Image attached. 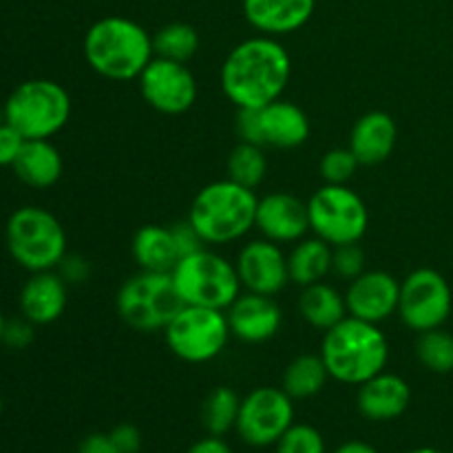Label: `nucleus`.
Returning a JSON list of instances; mask_svg holds the SVG:
<instances>
[{
    "instance_id": "obj_4",
    "label": "nucleus",
    "mask_w": 453,
    "mask_h": 453,
    "mask_svg": "<svg viewBox=\"0 0 453 453\" xmlns=\"http://www.w3.org/2000/svg\"><path fill=\"white\" fill-rule=\"evenodd\" d=\"M257 203L259 197L255 190L226 177L195 195L188 219L206 246H224L239 242L255 228Z\"/></svg>"
},
{
    "instance_id": "obj_1",
    "label": "nucleus",
    "mask_w": 453,
    "mask_h": 453,
    "mask_svg": "<svg viewBox=\"0 0 453 453\" xmlns=\"http://www.w3.org/2000/svg\"><path fill=\"white\" fill-rule=\"evenodd\" d=\"M290 73L288 49L277 38L255 35L228 53L221 65L219 84L237 109H264L283 96Z\"/></svg>"
},
{
    "instance_id": "obj_14",
    "label": "nucleus",
    "mask_w": 453,
    "mask_h": 453,
    "mask_svg": "<svg viewBox=\"0 0 453 453\" xmlns=\"http://www.w3.org/2000/svg\"><path fill=\"white\" fill-rule=\"evenodd\" d=\"M234 268H237L243 290L255 292V295L277 296L290 283L288 255L279 243L268 242V239L248 242L239 250Z\"/></svg>"
},
{
    "instance_id": "obj_26",
    "label": "nucleus",
    "mask_w": 453,
    "mask_h": 453,
    "mask_svg": "<svg viewBox=\"0 0 453 453\" xmlns=\"http://www.w3.org/2000/svg\"><path fill=\"white\" fill-rule=\"evenodd\" d=\"M332 252L334 248L323 239H301L288 255V273L290 283L305 288L312 283L326 281L327 274H332Z\"/></svg>"
},
{
    "instance_id": "obj_9",
    "label": "nucleus",
    "mask_w": 453,
    "mask_h": 453,
    "mask_svg": "<svg viewBox=\"0 0 453 453\" xmlns=\"http://www.w3.org/2000/svg\"><path fill=\"white\" fill-rule=\"evenodd\" d=\"M310 230L332 248L358 243L370 228L365 202L348 184H326L308 199Z\"/></svg>"
},
{
    "instance_id": "obj_7",
    "label": "nucleus",
    "mask_w": 453,
    "mask_h": 453,
    "mask_svg": "<svg viewBox=\"0 0 453 453\" xmlns=\"http://www.w3.org/2000/svg\"><path fill=\"white\" fill-rule=\"evenodd\" d=\"M119 319L135 332H164L175 314L184 308L171 273L140 270L119 286L115 296Z\"/></svg>"
},
{
    "instance_id": "obj_24",
    "label": "nucleus",
    "mask_w": 453,
    "mask_h": 453,
    "mask_svg": "<svg viewBox=\"0 0 453 453\" xmlns=\"http://www.w3.org/2000/svg\"><path fill=\"white\" fill-rule=\"evenodd\" d=\"M131 252L140 270L149 273H173L177 261L181 259L171 226L149 224L140 228L133 237Z\"/></svg>"
},
{
    "instance_id": "obj_29",
    "label": "nucleus",
    "mask_w": 453,
    "mask_h": 453,
    "mask_svg": "<svg viewBox=\"0 0 453 453\" xmlns=\"http://www.w3.org/2000/svg\"><path fill=\"white\" fill-rule=\"evenodd\" d=\"M239 407H242V398L233 392L230 388H217L208 394L202 407V420L203 427L208 429L211 436H221L233 432L237 427Z\"/></svg>"
},
{
    "instance_id": "obj_25",
    "label": "nucleus",
    "mask_w": 453,
    "mask_h": 453,
    "mask_svg": "<svg viewBox=\"0 0 453 453\" xmlns=\"http://www.w3.org/2000/svg\"><path fill=\"white\" fill-rule=\"evenodd\" d=\"M299 314L308 326L327 332L348 317L345 295L326 281L305 286L299 296Z\"/></svg>"
},
{
    "instance_id": "obj_41",
    "label": "nucleus",
    "mask_w": 453,
    "mask_h": 453,
    "mask_svg": "<svg viewBox=\"0 0 453 453\" xmlns=\"http://www.w3.org/2000/svg\"><path fill=\"white\" fill-rule=\"evenodd\" d=\"M78 453H118L109 434H91L82 441Z\"/></svg>"
},
{
    "instance_id": "obj_44",
    "label": "nucleus",
    "mask_w": 453,
    "mask_h": 453,
    "mask_svg": "<svg viewBox=\"0 0 453 453\" xmlns=\"http://www.w3.org/2000/svg\"><path fill=\"white\" fill-rule=\"evenodd\" d=\"M407 453H442V451L434 449V447H418V449H411V451H407Z\"/></svg>"
},
{
    "instance_id": "obj_8",
    "label": "nucleus",
    "mask_w": 453,
    "mask_h": 453,
    "mask_svg": "<svg viewBox=\"0 0 453 453\" xmlns=\"http://www.w3.org/2000/svg\"><path fill=\"white\" fill-rule=\"evenodd\" d=\"M171 274L184 305L226 312L243 290L234 264H230L219 252L208 250V246L181 257Z\"/></svg>"
},
{
    "instance_id": "obj_35",
    "label": "nucleus",
    "mask_w": 453,
    "mask_h": 453,
    "mask_svg": "<svg viewBox=\"0 0 453 453\" xmlns=\"http://www.w3.org/2000/svg\"><path fill=\"white\" fill-rule=\"evenodd\" d=\"M234 131H237L239 142L264 146V133H261L259 109H239L237 122H234Z\"/></svg>"
},
{
    "instance_id": "obj_18",
    "label": "nucleus",
    "mask_w": 453,
    "mask_h": 453,
    "mask_svg": "<svg viewBox=\"0 0 453 453\" xmlns=\"http://www.w3.org/2000/svg\"><path fill=\"white\" fill-rule=\"evenodd\" d=\"M317 0H243V13L261 35L279 38L299 31L312 18Z\"/></svg>"
},
{
    "instance_id": "obj_37",
    "label": "nucleus",
    "mask_w": 453,
    "mask_h": 453,
    "mask_svg": "<svg viewBox=\"0 0 453 453\" xmlns=\"http://www.w3.org/2000/svg\"><path fill=\"white\" fill-rule=\"evenodd\" d=\"M25 142L22 133H18L12 124L4 122L0 127V166H13Z\"/></svg>"
},
{
    "instance_id": "obj_17",
    "label": "nucleus",
    "mask_w": 453,
    "mask_h": 453,
    "mask_svg": "<svg viewBox=\"0 0 453 453\" xmlns=\"http://www.w3.org/2000/svg\"><path fill=\"white\" fill-rule=\"evenodd\" d=\"M226 317H228L230 334L248 345H259L274 339L283 323V312L274 296L255 295V292H242L226 310Z\"/></svg>"
},
{
    "instance_id": "obj_27",
    "label": "nucleus",
    "mask_w": 453,
    "mask_h": 453,
    "mask_svg": "<svg viewBox=\"0 0 453 453\" xmlns=\"http://www.w3.org/2000/svg\"><path fill=\"white\" fill-rule=\"evenodd\" d=\"M327 379H330V372L321 354H301L286 367L281 389L292 401H305V398L317 396L326 388Z\"/></svg>"
},
{
    "instance_id": "obj_30",
    "label": "nucleus",
    "mask_w": 453,
    "mask_h": 453,
    "mask_svg": "<svg viewBox=\"0 0 453 453\" xmlns=\"http://www.w3.org/2000/svg\"><path fill=\"white\" fill-rule=\"evenodd\" d=\"M226 168H228V180L255 190L257 186L264 184L265 173H268V159H265L264 146L239 142L233 153L228 155Z\"/></svg>"
},
{
    "instance_id": "obj_36",
    "label": "nucleus",
    "mask_w": 453,
    "mask_h": 453,
    "mask_svg": "<svg viewBox=\"0 0 453 453\" xmlns=\"http://www.w3.org/2000/svg\"><path fill=\"white\" fill-rule=\"evenodd\" d=\"M171 233H173V239H175V243H177V250H180V257H188V255H193V252L206 248V242H203L202 234L197 233V228H195L193 221L190 219L173 224Z\"/></svg>"
},
{
    "instance_id": "obj_15",
    "label": "nucleus",
    "mask_w": 453,
    "mask_h": 453,
    "mask_svg": "<svg viewBox=\"0 0 453 453\" xmlns=\"http://www.w3.org/2000/svg\"><path fill=\"white\" fill-rule=\"evenodd\" d=\"M401 281L385 270H365L345 292L348 314L367 323H383L398 314Z\"/></svg>"
},
{
    "instance_id": "obj_47",
    "label": "nucleus",
    "mask_w": 453,
    "mask_h": 453,
    "mask_svg": "<svg viewBox=\"0 0 453 453\" xmlns=\"http://www.w3.org/2000/svg\"><path fill=\"white\" fill-rule=\"evenodd\" d=\"M0 414H3V396H0Z\"/></svg>"
},
{
    "instance_id": "obj_40",
    "label": "nucleus",
    "mask_w": 453,
    "mask_h": 453,
    "mask_svg": "<svg viewBox=\"0 0 453 453\" xmlns=\"http://www.w3.org/2000/svg\"><path fill=\"white\" fill-rule=\"evenodd\" d=\"M58 268H60V277L66 283H82L88 277V264L78 255H66Z\"/></svg>"
},
{
    "instance_id": "obj_2",
    "label": "nucleus",
    "mask_w": 453,
    "mask_h": 453,
    "mask_svg": "<svg viewBox=\"0 0 453 453\" xmlns=\"http://www.w3.org/2000/svg\"><path fill=\"white\" fill-rule=\"evenodd\" d=\"M84 58L102 78L135 80L155 58L153 35L131 18H100L84 35Z\"/></svg>"
},
{
    "instance_id": "obj_13",
    "label": "nucleus",
    "mask_w": 453,
    "mask_h": 453,
    "mask_svg": "<svg viewBox=\"0 0 453 453\" xmlns=\"http://www.w3.org/2000/svg\"><path fill=\"white\" fill-rule=\"evenodd\" d=\"M137 80L144 102L157 113L181 115L197 100V80L184 62L155 56Z\"/></svg>"
},
{
    "instance_id": "obj_31",
    "label": "nucleus",
    "mask_w": 453,
    "mask_h": 453,
    "mask_svg": "<svg viewBox=\"0 0 453 453\" xmlns=\"http://www.w3.org/2000/svg\"><path fill=\"white\" fill-rule=\"evenodd\" d=\"M416 357L434 374H449L453 372V334L442 327L420 332L416 341Z\"/></svg>"
},
{
    "instance_id": "obj_16",
    "label": "nucleus",
    "mask_w": 453,
    "mask_h": 453,
    "mask_svg": "<svg viewBox=\"0 0 453 453\" xmlns=\"http://www.w3.org/2000/svg\"><path fill=\"white\" fill-rule=\"evenodd\" d=\"M255 228L274 243H296L310 233L308 202L292 193H270L257 203Z\"/></svg>"
},
{
    "instance_id": "obj_45",
    "label": "nucleus",
    "mask_w": 453,
    "mask_h": 453,
    "mask_svg": "<svg viewBox=\"0 0 453 453\" xmlns=\"http://www.w3.org/2000/svg\"><path fill=\"white\" fill-rule=\"evenodd\" d=\"M4 326H7V319H4L3 310H0V343H3V334H4Z\"/></svg>"
},
{
    "instance_id": "obj_23",
    "label": "nucleus",
    "mask_w": 453,
    "mask_h": 453,
    "mask_svg": "<svg viewBox=\"0 0 453 453\" xmlns=\"http://www.w3.org/2000/svg\"><path fill=\"white\" fill-rule=\"evenodd\" d=\"M62 155L49 140H27L13 162V173L31 188H51L62 177Z\"/></svg>"
},
{
    "instance_id": "obj_38",
    "label": "nucleus",
    "mask_w": 453,
    "mask_h": 453,
    "mask_svg": "<svg viewBox=\"0 0 453 453\" xmlns=\"http://www.w3.org/2000/svg\"><path fill=\"white\" fill-rule=\"evenodd\" d=\"M34 341V323L27 321L25 317L18 321H7L3 334V343H7L13 349H25Z\"/></svg>"
},
{
    "instance_id": "obj_39",
    "label": "nucleus",
    "mask_w": 453,
    "mask_h": 453,
    "mask_svg": "<svg viewBox=\"0 0 453 453\" xmlns=\"http://www.w3.org/2000/svg\"><path fill=\"white\" fill-rule=\"evenodd\" d=\"M109 436L118 453H140L142 449V434L133 425H118Z\"/></svg>"
},
{
    "instance_id": "obj_32",
    "label": "nucleus",
    "mask_w": 453,
    "mask_h": 453,
    "mask_svg": "<svg viewBox=\"0 0 453 453\" xmlns=\"http://www.w3.org/2000/svg\"><path fill=\"white\" fill-rule=\"evenodd\" d=\"M274 447L277 453H327L321 432L305 423L292 425Z\"/></svg>"
},
{
    "instance_id": "obj_20",
    "label": "nucleus",
    "mask_w": 453,
    "mask_h": 453,
    "mask_svg": "<svg viewBox=\"0 0 453 453\" xmlns=\"http://www.w3.org/2000/svg\"><path fill=\"white\" fill-rule=\"evenodd\" d=\"M411 401V389L407 380L398 374L380 372L374 379L358 385L357 405L367 420L388 423L407 411Z\"/></svg>"
},
{
    "instance_id": "obj_34",
    "label": "nucleus",
    "mask_w": 453,
    "mask_h": 453,
    "mask_svg": "<svg viewBox=\"0 0 453 453\" xmlns=\"http://www.w3.org/2000/svg\"><path fill=\"white\" fill-rule=\"evenodd\" d=\"M365 273V252L358 243H345L336 246L332 252V274L345 281H354Z\"/></svg>"
},
{
    "instance_id": "obj_28",
    "label": "nucleus",
    "mask_w": 453,
    "mask_h": 453,
    "mask_svg": "<svg viewBox=\"0 0 453 453\" xmlns=\"http://www.w3.org/2000/svg\"><path fill=\"white\" fill-rule=\"evenodd\" d=\"M199 49V34L186 22H168L153 35V51L157 58L188 65Z\"/></svg>"
},
{
    "instance_id": "obj_10",
    "label": "nucleus",
    "mask_w": 453,
    "mask_h": 453,
    "mask_svg": "<svg viewBox=\"0 0 453 453\" xmlns=\"http://www.w3.org/2000/svg\"><path fill=\"white\" fill-rule=\"evenodd\" d=\"M228 317L224 310L184 305L164 330L168 349L180 361L202 365L215 361L230 341Z\"/></svg>"
},
{
    "instance_id": "obj_5",
    "label": "nucleus",
    "mask_w": 453,
    "mask_h": 453,
    "mask_svg": "<svg viewBox=\"0 0 453 453\" xmlns=\"http://www.w3.org/2000/svg\"><path fill=\"white\" fill-rule=\"evenodd\" d=\"M7 250L29 273L56 270L66 257V233L53 212L40 206H22L12 212L4 228Z\"/></svg>"
},
{
    "instance_id": "obj_3",
    "label": "nucleus",
    "mask_w": 453,
    "mask_h": 453,
    "mask_svg": "<svg viewBox=\"0 0 453 453\" xmlns=\"http://www.w3.org/2000/svg\"><path fill=\"white\" fill-rule=\"evenodd\" d=\"M321 358L330 379L343 385H363L385 372L389 361V343L376 323L345 317L326 332Z\"/></svg>"
},
{
    "instance_id": "obj_12",
    "label": "nucleus",
    "mask_w": 453,
    "mask_h": 453,
    "mask_svg": "<svg viewBox=\"0 0 453 453\" xmlns=\"http://www.w3.org/2000/svg\"><path fill=\"white\" fill-rule=\"evenodd\" d=\"M295 425V401L281 388H257L242 398L234 432L246 445L273 447Z\"/></svg>"
},
{
    "instance_id": "obj_33",
    "label": "nucleus",
    "mask_w": 453,
    "mask_h": 453,
    "mask_svg": "<svg viewBox=\"0 0 453 453\" xmlns=\"http://www.w3.org/2000/svg\"><path fill=\"white\" fill-rule=\"evenodd\" d=\"M361 166L357 155L348 149H332L321 159V177L326 184H348Z\"/></svg>"
},
{
    "instance_id": "obj_11",
    "label": "nucleus",
    "mask_w": 453,
    "mask_h": 453,
    "mask_svg": "<svg viewBox=\"0 0 453 453\" xmlns=\"http://www.w3.org/2000/svg\"><path fill=\"white\" fill-rule=\"evenodd\" d=\"M453 296L447 279L434 268H418L401 283L398 317L410 330L429 332L442 327L451 314Z\"/></svg>"
},
{
    "instance_id": "obj_22",
    "label": "nucleus",
    "mask_w": 453,
    "mask_h": 453,
    "mask_svg": "<svg viewBox=\"0 0 453 453\" xmlns=\"http://www.w3.org/2000/svg\"><path fill=\"white\" fill-rule=\"evenodd\" d=\"M264 146L273 149H299L310 137V119L303 109L288 100H274L259 109Z\"/></svg>"
},
{
    "instance_id": "obj_6",
    "label": "nucleus",
    "mask_w": 453,
    "mask_h": 453,
    "mask_svg": "<svg viewBox=\"0 0 453 453\" xmlns=\"http://www.w3.org/2000/svg\"><path fill=\"white\" fill-rule=\"evenodd\" d=\"M4 122L25 140H51L71 118V96L62 84L47 78L18 84L4 102Z\"/></svg>"
},
{
    "instance_id": "obj_42",
    "label": "nucleus",
    "mask_w": 453,
    "mask_h": 453,
    "mask_svg": "<svg viewBox=\"0 0 453 453\" xmlns=\"http://www.w3.org/2000/svg\"><path fill=\"white\" fill-rule=\"evenodd\" d=\"M186 453H233V449H230L228 442L221 436H211V434H208L206 438L195 442Z\"/></svg>"
},
{
    "instance_id": "obj_43",
    "label": "nucleus",
    "mask_w": 453,
    "mask_h": 453,
    "mask_svg": "<svg viewBox=\"0 0 453 453\" xmlns=\"http://www.w3.org/2000/svg\"><path fill=\"white\" fill-rule=\"evenodd\" d=\"M334 453H379L370 442H363V441H349L343 442Z\"/></svg>"
},
{
    "instance_id": "obj_21",
    "label": "nucleus",
    "mask_w": 453,
    "mask_h": 453,
    "mask_svg": "<svg viewBox=\"0 0 453 453\" xmlns=\"http://www.w3.org/2000/svg\"><path fill=\"white\" fill-rule=\"evenodd\" d=\"M396 122L385 111H370L357 119L349 133V150L357 155L361 166L383 164L396 146Z\"/></svg>"
},
{
    "instance_id": "obj_46",
    "label": "nucleus",
    "mask_w": 453,
    "mask_h": 453,
    "mask_svg": "<svg viewBox=\"0 0 453 453\" xmlns=\"http://www.w3.org/2000/svg\"><path fill=\"white\" fill-rule=\"evenodd\" d=\"M3 124H4V109L0 106V127H3Z\"/></svg>"
},
{
    "instance_id": "obj_19",
    "label": "nucleus",
    "mask_w": 453,
    "mask_h": 453,
    "mask_svg": "<svg viewBox=\"0 0 453 453\" xmlns=\"http://www.w3.org/2000/svg\"><path fill=\"white\" fill-rule=\"evenodd\" d=\"M69 283L60 277V273L44 270L31 273V279L20 290V312L34 326H49L65 314L69 292Z\"/></svg>"
}]
</instances>
